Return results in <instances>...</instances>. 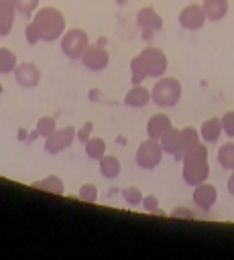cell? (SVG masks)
I'll return each mask as SVG.
<instances>
[{
    "instance_id": "22",
    "label": "cell",
    "mask_w": 234,
    "mask_h": 260,
    "mask_svg": "<svg viewBox=\"0 0 234 260\" xmlns=\"http://www.w3.org/2000/svg\"><path fill=\"white\" fill-rule=\"evenodd\" d=\"M16 65H18V59H16L14 51L0 47V73H10L16 69Z\"/></svg>"
},
{
    "instance_id": "14",
    "label": "cell",
    "mask_w": 234,
    "mask_h": 260,
    "mask_svg": "<svg viewBox=\"0 0 234 260\" xmlns=\"http://www.w3.org/2000/svg\"><path fill=\"white\" fill-rule=\"evenodd\" d=\"M171 128H173L171 120L165 114H155L147 122V134H149V138H155V140H161L165 136V132L171 130Z\"/></svg>"
},
{
    "instance_id": "15",
    "label": "cell",
    "mask_w": 234,
    "mask_h": 260,
    "mask_svg": "<svg viewBox=\"0 0 234 260\" xmlns=\"http://www.w3.org/2000/svg\"><path fill=\"white\" fill-rule=\"evenodd\" d=\"M149 102H151V91L147 87H142V83L132 85L124 95V104L130 108H144Z\"/></svg>"
},
{
    "instance_id": "1",
    "label": "cell",
    "mask_w": 234,
    "mask_h": 260,
    "mask_svg": "<svg viewBox=\"0 0 234 260\" xmlns=\"http://www.w3.org/2000/svg\"><path fill=\"white\" fill-rule=\"evenodd\" d=\"M33 22L41 35V41H57L63 37V32L67 30L65 26V16L59 8L55 6H43V8H37L35 14H33Z\"/></svg>"
},
{
    "instance_id": "37",
    "label": "cell",
    "mask_w": 234,
    "mask_h": 260,
    "mask_svg": "<svg viewBox=\"0 0 234 260\" xmlns=\"http://www.w3.org/2000/svg\"><path fill=\"white\" fill-rule=\"evenodd\" d=\"M126 2H128V0H116V4H118V6H124Z\"/></svg>"
},
{
    "instance_id": "28",
    "label": "cell",
    "mask_w": 234,
    "mask_h": 260,
    "mask_svg": "<svg viewBox=\"0 0 234 260\" xmlns=\"http://www.w3.org/2000/svg\"><path fill=\"white\" fill-rule=\"evenodd\" d=\"M122 195H124V199H126L128 205H138V203H142V193H140V189H136V187H124V189H122Z\"/></svg>"
},
{
    "instance_id": "25",
    "label": "cell",
    "mask_w": 234,
    "mask_h": 260,
    "mask_svg": "<svg viewBox=\"0 0 234 260\" xmlns=\"http://www.w3.org/2000/svg\"><path fill=\"white\" fill-rule=\"evenodd\" d=\"M55 130H57V124H55V118H53V116H43V118L37 122V132H39V136H43V138L51 136Z\"/></svg>"
},
{
    "instance_id": "29",
    "label": "cell",
    "mask_w": 234,
    "mask_h": 260,
    "mask_svg": "<svg viewBox=\"0 0 234 260\" xmlns=\"http://www.w3.org/2000/svg\"><path fill=\"white\" fill-rule=\"evenodd\" d=\"M181 134H183V144H185V150H187V148H191L193 144H197V142H199V134H197V130H195V128H191V126L183 128V130H181Z\"/></svg>"
},
{
    "instance_id": "30",
    "label": "cell",
    "mask_w": 234,
    "mask_h": 260,
    "mask_svg": "<svg viewBox=\"0 0 234 260\" xmlns=\"http://www.w3.org/2000/svg\"><path fill=\"white\" fill-rule=\"evenodd\" d=\"M24 39H26L28 45H37V43L41 41V35H39V30H37V26H35L33 20L24 26Z\"/></svg>"
},
{
    "instance_id": "20",
    "label": "cell",
    "mask_w": 234,
    "mask_h": 260,
    "mask_svg": "<svg viewBox=\"0 0 234 260\" xmlns=\"http://www.w3.org/2000/svg\"><path fill=\"white\" fill-rule=\"evenodd\" d=\"M33 187H35V189L49 191V193H53V195H63V181H61L57 175H51V177H47V179H43V181L33 183Z\"/></svg>"
},
{
    "instance_id": "4",
    "label": "cell",
    "mask_w": 234,
    "mask_h": 260,
    "mask_svg": "<svg viewBox=\"0 0 234 260\" xmlns=\"http://www.w3.org/2000/svg\"><path fill=\"white\" fill-rule=\"evenodd\" d=\"M149 77H163L165 71H167V55L159 49V47H147L138 53Z\"/></svg>"
},
{
    "instance_id": "19",
    "label": "cell",
    "mask_w": 234,
    "mask_h": 260,
    "mask_svg": "<svg viewBox=\"0 0 234 260\" xmlns=\"http://www.w3.org/2000/svg\"><path fill=\"white\" fill-rule=\"evenodd\" d=\"M100 173L106 177V179H114L120 175V160L112 154H104L100 158Z\"/></svg>"
},
{
    "instance_id": "38",
    "label": "cell",
    "mask_w": 234,
    "mask_h": 260,
    "mask_svg": "<svg viewBox=\"0 0 234 260\" xmlns=\"http://www.w3.org/2000/svg\"><path fill=\"white\" fill-rule=\"evenodd\" d=\"M2 89H4V87H2V83H0V93H2Z\"/></svg>"
},
{
    "instance_id": "8",
    "label": "cell",
    "mask_w": 234,
    "mask_h": 260,
    "mask_svg": "<svg viewBox=\"0 0 234 260\" xmlns=\"http://www.w3.org/2000/svg\"><path fill=\"white\" fill-rule=\"evenodd\" d=\"M179 24L187 30H199L206 24V14L201 4H187L179 12Z\"/></svg>"
},
{
    "instance_id": "7",
    "label": "cell",
    "mask_w": 234,
    "mask_h": 260,
    "mask_svg": "<svg viewBox=\"0 0 234 260\" xmlns=\"http://www.w3.org/2000/svg\"><path fill=\"white\" fill-rule=\"evenodd\" d=\"M81 63L90 69V71H102L108 67L110 63V55L104 47L100 45H87V49L81 55Z\"/></svg>"
},
{
    "instance_id": "35",
    "label": "cell",
    "mask_w": 234,
    "mask_h": 260,
    "mask_svg": "<svg viewBox=\"0 0 234 260\" xmlns=\"http://www.w3.org/2000/svg\"><path fill=\"white\" fill-rule=\"evenodd\" d=\"M228 191H230V195H234V171H232V175L228 179Z\"/></svg>"
},
{
    "instance_id": "34",
    "label": "cell",
    "mask_w": 234,
    "mask_h": 260,
    "mask_svg": "<svg viewBox=\"0 0 234 260\" xmlns=\"http://www.w3.org/2000/svg\"><path fill=\"white\" fill-rule=\"evenodd\" d=\"M142 207H144L147 211H157V207H159V201H157V197H153V195H147V197H142Z\"/></svg>"
},
{
    "instance_id": "18",
    "label": "cell",
    "mask_w": 234,
    "mask_h": 260,
    "mask_svg": "<svg viewBox=\"0 0 234 260\" xmlns=\"http://www.w3.org/2000/svg\"><path fill=\"white\" fill-rule=\"evenodd\" d=\"M220 134H222V120L220 118H210L199 128V136L206 142H216L220 138Z\"/></svg>"
},
{
    "instance_id": "26",
    "label": "cell",
    "mask_w": 234,
    "mask_h": 260,
    "mask_svg": "<svg viewBox=\"0 0 234 260\" xmlns=\"http://www.w3.org/2000/svg\"><path fill=\"white\" fill-rule=\"evenodd\" d=\"M14 8L18 14H24V16H33L35 10L39 8V0H12Z\"/></svg>"
},
{
    "instance_id": "6",
    "label": "cell",
    "mask_w": 234,
    "mask_h": 260,
    "mask_svg": "<svg viewBox=\"0 0 234 260\" xmlns=\"http://www.w3.org/2000/svg\"><path fill=\"white\" fill-rule=\"evenodd\" d=\"M210 175L208 158H183V181L187 185H201Z\"/></svg>"
},
{
    "instance_id": "33",
    "label": "cell",
    "mask_w": 234,
    "mask_h": 260,
    "mask_svg": "<svg viewBox=\"0 0 234 260\" xmlns=\"http://www.w3.org/2000/svg\"><path fill=\"white\" fill-rule=\"evenodd\" d=\"M171 217H181V219H191L193 217V211L189 207H175L171 211Z\"/></svg>"
},
{
    "instance_id": "11",
    "label": "cell",
    "mask_w": 234,
    "mask_h": 260,
    "mask_svg": "<svg viewBox=\"0 0 234 260\" xmlns=\"http://www.w3.org/2000/svg\"><path fill=\"white\" fill-rule=\"evenodd\" d=\"M14 79L20 87L31 89L41 81V71L35 63H18L14 69Z\"/></svg>"
},
{
    "instance_id": "16",
    "label": "cell",
    "mask_w": 234,
    "mask_h": 260,
    "mask_svg": "<svg viewBox=\"0 0 234 260\" xmlns=\"http://www.w3.org/2000/svg\"><path fill=\"white\" fill-rule=\"evenodd\" d=\"M16 18V8L12 0H0V35H10L12 24Z\"/></svg>"
},
{
    "instance_id": "9",
    "label": "cell",
    "mask_w": 234,
    "mask_h": 260,
    "mask_svg": "<svg viewBox=\"0 0 234 260\" xmlns=\"http://www.w3.org/2000/svg\"><path fill=\"white\" fill-rule=\"evenodd\" d=\"M75 138V130L71 126L67 128H61V130H55L51 136L45 138V150L51 152V154H57L61 150H65Z\"/></svg>"
},
{
    "instance_id": "32",
    "label": "cell",
    "mask_w": 234,
    "mask_h": 260,
    "mask_svg": "<svg viewBox=\"0 0 234 260\" xmlns=\"http://www.w3.org/2000/svg\"><path fill=\"white\" fill-rule=\"evenodd\" d=\"M92 128H94V124H92V122H85V124H83V128H81V130H79L77 134H75V138H77L79 142H83V144H85V142L90 140V134H92Z\"/></svg>"
},
{
    "instance_id": "31",
    "label": "cell",
    "mask_w": 234,
    "mask_h": 260,
    "mask_svg": "<svg viewBox=\"0 0 234 260\" xmlns=\"http://www.w3.org/2000/svg\"><path fill=\"white\" fill-rule=\"evenodd\" d=\"M222 130L228 134V136H234V110L232 112H226L222 116Z\"/></svg>"
},
{
    "instance_id": "13",
    "label": "cell",
    "mask_w": 234,
    "mask_h": 260,
    "mask_svg": "<svg viewBox=\"0 0 234 260\" xmlns=\"http://www.w3.org/2000/svg\"><path fill=\"white\" fill-rule=\"evenodd\" d=\"M216 199H218V191H216L214 185H210V183L195 185V191H193V203H195L199 209L208 211V209L216 203Z\"/></svg>"
},
{
    "instance_id": "21",
    "label": "cell",
    "mask_w": 234,
    "mask_h": 260,
    "mask_svg": "<svg viewBox=\"0 0 234 260\" xmlns=\"http://www.w3.org/2000/svg\"><path fill=\"white\" fill-rule=\"evenodd\" d=\"M218 162L222 169H228V171H234V142H228V144H222L218 148V154H216Z\"/></svg>"
},
{
    "instance_id": "10",
    "label": "cell",
    "mask_w": 234,
    "mask_h": 260,
    "mask_svg": "<svg viewBox=\"0 0 234 260\" xmlns=\"http://www.w3.org/2000/svg\"><path fill=\"white\" fill-rule=\"evenodd\" d=\"M161 146L167 154H171L173 158L181 160L183 158V152H185V144H183V134L181 130L177 128H171L165 132V136L161 138Z\"/></svg>"
},
{
    "instance_id": "36",
    "label": "cell",
    "mask_w": 234,
    "mask_h": 260,
    "mask_svg": "<svg viewBox=\"0 0 234 260\" xmlns=\"http://www.w3.org/2000/svg\"><path fill=\"white\" fill-rule=\"evenodd\" d=\"M96 45H100V47H104V45H106V39H104V37H100V39H98V43H96Z\"/></svg>"
},
{
    "instance_id": "5",
    "label": "cell",
    "mask_w": 234,
    "mask_h": 260,
    "mask_svg": "<svg viewBox=\"0 0 234 260\" xmlns=\"http://www.w3.org/2000/svg\"><path fill=\"white\" fill-rule=\"evenodd\" d=\"M163 146H161V140H155V138H149L144 142H140V146L136 148V165L140 169H155L159 162H161V156H163Z\"/></svg>"
},
{
    "instance_id": "12",
    "label": "cell",
    "mask_w": 234,
    "mask_h": 260,
    "mask_svg": "<svg viewBox=\"0 0 234 260\" xmlns=\"http://www.w3.org/2000/svg\"><path fill=\"white\" fill-rule=\"evenodd\" d=\"M136 24L142 30H161L163 28V18L161 14H157V10L153 6H144L136 12Z\"/></svg>"
},
{
    "instance_id": "17",
    "label": "cell",
    "mask_w": 234,
    "mask_h": 260,
    "mask_svg": "<svg viewBox=\"0 0 234 260\" xmlns=\"http://www.w3.org/2000/svg\"><path fill=\"white\" fill-rule=\"evenodd\" d=\"M201 8H203V14L208 20H222L228 14L230 4H228V0H203Z\"/></svg>"
},
{
    "instance_id": "23",
    "label": "cell",
    "mask_w": 234,
    "mask_h": 260,
    "mask_svg": "<svg viewBox=\"0 0 234 260\" xmlns=\"http://www.w3.org/2000/svg\"><path fill=\"white\" fill-rule=\"evenodd\" d=\"M130 79H132V85H140L147 77H149V73H147V69H144V65H142V61H140V57L136 55V57H132V61H130Z\"/></svg>"
},
{
    "instance_id": "39",
    "label": "cell",
    "mask_w": 234,
    "mask_h": 260,
    "mask_svg": "<svg viewBox=\"0 0 234 260\" xmlns=\"http://www.w3.org/2000/svg\"><path fill=\"white\" fill-rule=\"evenodd\" d=\"M0 39H2V35H0Z\"/></svg>"
},
{
    "instance_id": "2",
    "label": "cell",
    "mask_w": 234,
    "mask_h": 260,
    "mask_svg": "<svg viewBox=\"0 0 234 260\" xmlns=\"http://www.w3.org/2000/svg\"><path fill=\"white\" fill-rule=\"evenodd\" d=\"M181 98V83L175 77H159L151 89V100L159 108H173Z\"/></svg>"
},
{
    "instance_id": "3",
    "label": "cell",
    "mask_w": 234,
    "mask_h": 260,
    "mask_svg": "<svg viewBox=\"0 0 234 260\" xmlns=\"http://www.w3.org/2000/svg\"><path fill=\"white\" fill-rule=\"evenodd\" d=\"M87 45H90V37L83 28H69L61 37V51L69 59H81Z\"/></svg>"
},
{
    "instance_id": "24",
    "label": "cell",
    "mask_w": 234,
    "mask_h": 260,
    "mask_svg": "<svg viewBox=\"0 0 234 260\" xmlns=\"http://www.w3.org/2000/svg\"><path fill=\"white\" fill-rule=\"evenodd\" d=\"M85 154H87L90 158L100 160V158L106 154V142H104V138H90V140L85 142Z\"/></svg>"
},
{
    "instance_id": "27",
    "label": "cell",
    "mask_w": 234,
    "mask_h": 260,
    "mask_svg": "<svg viewBox=\"0 0 234 260\" xmlns=\"http://www.w3.org/2000/svg\"><path fill=\"white\" fill-rule=\"evenodd\" d=\"M79 199L81 201H87V203H94L96 199H98V189H96V185H92V183H83L81 187H79Z\"/></svg>"
}]
</instances>
